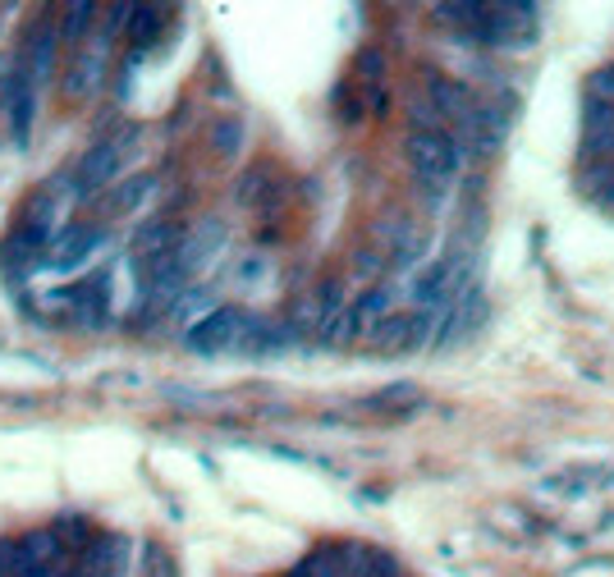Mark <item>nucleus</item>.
<instances>
[{"instance_id": "nucleus-5", "label": "nucleus", "mask_w": 614, "mask_h": 577, "mask_svg": "<svg viewBox=\"0 0 614 577\" xmlns=\"http://www.w3.org/2000/svg\"><path fill=\"white\" fill-rule=\"evenodd\" d=\"M101 243H106V230H97V225H64V230L51 238L47 261L60 266V271H70V266H83L87 257H93Z\"/></svg>"}, {"instance_id": "nucleus-6", "label": "nucleus", "mask_w": 614, "mask_h": 577, "mask_svg": "<svg viewBox=\"0 0 614 577\" xmlns=\"http://www.w3.org/2000/svg\"><path fill=\"white\" fill-rule=\"evenodd\" d=\"M422 93L431 97V106L435 110H441V115L458 128V124H464L468 115H472V110L481 106L477 101V93H472V87L468 83H458V78H445V74H427V87H422Z\"/></svg>"}, {"instance_id": "nucleus-11", "label": "nucleus", "mask_w": 614, "mask_h": 577, "mask_svg": "<svg viewBox=\"0 0 614 577\" xmlns=\"http://www.w3.org/2000/svg\"><path fill=\"white\" fill-rule=\"evenodd\" d=\"M427 257V230L413 220H394L390 230V266H418Z\"/></svg>"}, {"instance_id": "nucleus-14", "label": "nucleus", "mask_w": 614, "mask_h": 577, "mask_svg": "<svg viewBox=\"0 0 614 577\" xmlns=\"http://www.w3.org/2000/svg\"><path fill=\"white\" fill-rule=\"evenodd\" d=\"M234 197H238L244 207H257V202L271 207V197H275V174H271V165H253V170L238 174Z\"/></svg>"}, {"instance_id": "nucleus-9", "label": "nucleus", "mask_w": 614, "mask_h": 577, "mask_svg": "<svg viewBox=\"0 0 614 577\" xmlns=\"http://www.w3.org/2000/svg\"><path fill=\"white\" fill-rule=\"evenodd\" d=\"M394 307V294L385 284H371L367 294H358L354 303H348V312H354V326H358V335H371V330H377L385 317H394L390 312Z\"/></svg>"}, {"instance_id": "nucleus-15", "label": "nucleus", "mask_w": 614, "mask_h": 577, "mask_svg": "<svg viewBox=\"0 0 614 577\" xmlns=\"http://www.w3.org/2000/svg\"><path fill=\"white\" fill-rule=\"evenodd\" d=\"M367 340L377 344L381 353H404V348H413V312H394V317H385Z\"/></svg>"}, {"instance_id": "nucleus-10", "label": "nucleus", "mask_w": 614, "mask_h": 577, "mask_svg": "<svg viewBox=\"0 0 614 577\" xmlns=\"http://www.w3.org/2000/svg\"><path fill=\"white\" fill-rule=\"evenodd\" d=\"M19 554H24V564H60V560H70V550H64L56 527L24 531V537H19Z\"/></svg>"}, {"instance_id": "nucleus-26", "label": "nucleus", "mask_w": 614, "mask_h": 577, "mask_svg": "<svg viewBox=\"0 0 614 577\" xmlns=\"http://www.w3.org/2000/svg\"><path fill=\"white\" fill-rule=\"evenodd\" d=\"M363 106L371 110V115H385V110H390V87H385V83L363 87Z\"/></svg>"}, {"instance_id": "nucleus-13", "label": "nucleus", "mask_w": 614, "mask_h": 577, "mask_svg": "<svg viewBox=\"0 0 614 577\" xmlns=\"http://www.w3.org/2000/svg\"><path fill=\"white\" fill-rule=\"evenodd\" d=\"M165 14L170 10H161V5H134V24H128V47H134V56H147V47L165 28Z\"/></svg>"}, {"instance_id": "nucleus-20", "label": "nucleus", "mask_w": 614, "mask_h": 577, "mask_svg": "<svg viewBox=\"0 0 614 577\" xmlns=\"http://www.w3.org/2000/svg\"><path fill=\"white\" fill-rule=\"evenodd\" d=\"M582 133H605V138H614V101L587 97L582 101Z\"/></svg>"}, {"instance_id": "nucleus-7", "label": "nucleus", "mask_w": 614, "mask_h": 577, "mask_svg": "<svg viewBox=\"0 0 614 577\" xmlns=\"http://www.w3.org/2000/svg\"><path fill=\"white\" fill-rule=\"evenodd\" d=\"M106 64H111V56L106 51H74L70 56V74H64V97L70 101H83V97H93L101 78H106Z\"/></svg>"}, {"instance_id": "nucleus-12", "label": "nucleus", "mask_w": 614, "mask_h": 577, "mask_svg": "<svg viewBox=\"0 0 614 577\" xmlns=\"http://www.w3.org/2000/svg\"><path fill=\"white\" fill-rule=\"evenodd\" d=\"M97 14H101V5H93V0H74V5H64L60 10V37H64V47H78V41L97 28Z\"/></svg>"}, {"instance_id": "nucleus-1", "label": "nucleus", "mask_w": 614, "mask_h": 577, "mask_svg": "<svg viewBox=\"0 0 614 577\" xmlns=\"http://www.w3.org/2000/svg\"><path fill=\"white\" fill-rule=\"evenodd\" d=\"M404 161L418 174V184L450 188L454 174L464 170V147L454 143V133H413L404 138Z\"/></svg>"}, {"instance_id": "nucleus-16", "label": "nucleus", "mask_w": 614, "mask_h": 577, "mask_svg": "<svg viewBox=\"0 0 614 577\" xmlns=\"http://www.w3.org/2000/svg\"><path fill=\"white\" fill-rule=\"evenodd\" d=\"M207 143H211V151H216L221 161H234L238 151H244V120H238V115H221V120H211Z\"/></svg>"}, {"instance_id": "nucleus-17", "label": "nucleus", "mask_w": 614, "mask_h": 577, "mask_svg": "<svg viewBox=\"0 0 614 577\" xmlns=\"http://www.w3.org/2000/svg\"><path fill=\"white\" fill-rule=\"evenodd\" d=\"M161 188V174H134L115 197H111V216H124V211H134V207H143L147 202V193H157Z\"/></svg>"}, {"instance_id": "nucleus-25", "label": "nucleus", "mask_w": 614, "mask_h": 577, "mask_svg": "<svg viewBox=\"0 0 614 577\" xmlns=\"http://www.w3.org/2000/svg\"><path fill=\"white\" fill-rule=\"evenodd\" d=\"M19 564H24L19 541L14 537H0V577H19Z\"/></svg>"}, {"instance_id": "nucleus-27", "label": "nucleus", "mask_w": 614, "mask_h": 577, "mask_svg": "<svg viewBox=\"0 0 614 577\" xmlns=\"http://www.w3.org/2000/svg\"><path fill=\"white\" fill-rule=\"evenodd\" d=\"M284 577H312V568H307V560H298L290 573H284Z\"/></svg>"}, {"instance_id": "nucleus-22", "label": "nucleus", "mask_w": 614, "mask_h": 577, "mask_svg": "<svg viewBox=\"0 0 614 577\" xmlns=\"http://www.w3.org/2000/svg\"><path fill=\"white\" fill-rule=\"evenodd\" d=\"M610 180H614V165H582V174H578V188L591 197V202H601V197H605V188H610Z\"/></svg>"}, {"instance_id": "nucleus-8", "label": "nucleus", "mask_w": 614, "mask_h": 577, "mask_svg": "<svg viewBox=\"0 0 614 577\" xmlns=\"http://www.w3.org/2000/svg\"><path fill=\"white\" fill-rule=\"evenodd\" d=\"M70 298H74L78 321L101 326V321H106V307H111V271H97V275L78 280V284L70 288Z\"/></svg>"}, {"instance_id": "nucleus-23", "label": "nucleus", "mask_w": 614, "mask_h": 577, "mask_svg": "<svg viewBox=\"0 0 614 577\" xmlns=\"http://www.w3.org/2000/svg\"><path fill=\"white\" fill-rule=\"evenodd\" d=\"M363 87H340L335 93V115L344 120V124H358L363 120Z\"/></svg>"}, {"instance_id": "nucleus-24", "label": "nucleus", "mask_w": 614, "mask_h": 577, "mask_svg": "<svg viewBox=\"0 0 614 577\" xmlns=\"http://www.w3.org/2000/svg\"><path fill=\"white\" fill-rule=\"evenodd\" d=\"M390 266V253H371V248H363V253H354V271L363 275V280H377L381 271Z\"/></svg>"}, {"instance_id": "nucleus-2", "label": "nucleus", "mask_w": 614, "mask_h": 577, "mask_svg": "<svg viewBox=\"0 0 614 577\" xmlns=\"http://www.w3.org/2000/svg\"><path fill=\"white\" fill-rule=\"evenodd\" d=\"M60 47H64V37H60V14L47 10L41 19H33V24H28L14 70L41 93V87H51V78H56V70H60Z\"/></svg>"}, {"instance_id": "nucleus-28", "label": "nucleus", "mask_w": 614, "mask_h": 577, "mask_svg": "<svg viewBox=\"0 0 614 577\" xmlns=\"http://www.w3.org/2000/svg\"><path fill=\"white\" fill-rule=\"evenodd\" d=\"M601 207H610V211H614V180H610V188H605V197H601Z\"/></svg>"}, {"instance_id": "nucleus-21", "label": "nucleus", "mask_w": 614, "mask_h": 577, "mask_svg": "<svg viewBox=\"0 0 614 577\" xmlns=\"http://www.w3.org/2000/svg\"><path fill=\"white\" fill-rule=\"evenodd\" d=\"M354 74L363 78V87H371V83H385V51H377V47H363V51H358V60H354Z\"/></svg>"}, {"instance_id": "nucleus-4", "label": "nucleus", "mask_w": 614, "mask_h": 577, "mask_svg": "<svg viewBox=\"0 0 614 577\" xmlns=\"http://www.w3.org/2000/svg\"><path fill=\"white\" fill-rule=\"evenodd\" d=\"M5 120H10L14 147H28L33 143V120H37V87L19 70L5 78Z\"/></svg>"}, {"instance_id": "nucleus-3", "label": "nucleus", "mask_w": 614, "mask_h": 577, "mask_svg": "<svg viewBox=\"0 0 614 577\" xmlns=\"http://www.w3.org/2000/svg\"><path fill=\"white\" fill-rule=\"evenodd\" d=\"M134 138H138V128H124V133H115V138H101L97 147H87L83 157H78V165H74V174H70V184H74V197L78 202H87L93 193H101L106 184L120 174V165H124V151L134 147Z\"/></svg>"}, {"instance_id": "nucleus-18", "label": "nucleus", "mask_w": 614, "mask_h": 577, "mask_svg": "<svg viewBox=\"0 0 614 577\" xmlns=\"http://www.w3.org/2000/svg\"><path fill=\"white\" fill-rule=\"evenodd\" d=\"M56 531H60V541H64V550H70V554H83L87 545L97 541V537H93V523H87L83 514H64V518L56 523Z\"/></svg>"}, {"instance_id": "nucleus-19", "label": "nucleus", "mask_w": 614, "mask_h": 577, "mask_svg": "<svg viewBox=\"0 0 614 577\" xmlns=\"http://www.w3.org/2000/svg\"><path fill=\"white\" fill-rule=\"evenodd\" d=\"M418 404H422V394H418V385H404V381L367 398V408H390V413H408V408H418Z\"/></svg>"}]
</instances>
